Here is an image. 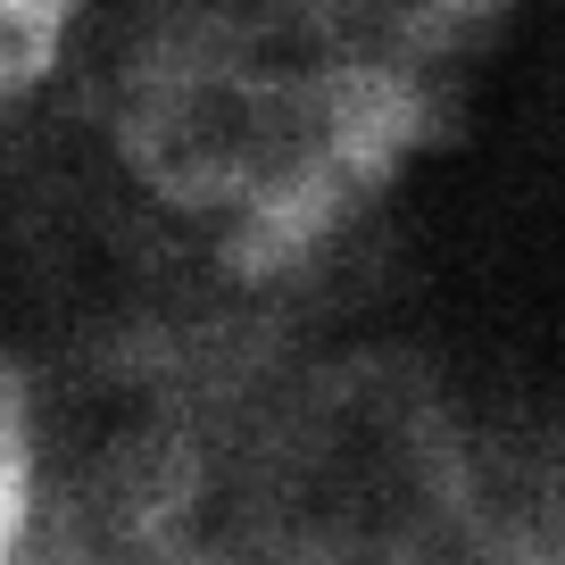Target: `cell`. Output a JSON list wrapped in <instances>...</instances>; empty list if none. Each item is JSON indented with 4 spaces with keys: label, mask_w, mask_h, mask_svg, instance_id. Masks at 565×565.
Instances as JSON below:
<instances>
[{
    "label": "cell",
    "mask_w": 565,
    "mask_h": 565,
    "mask_svg": "<svg viewBox=\"0 0 565 565\" xmlns=\"http://www.w3.org/2000/svg\"><path fill=\"white\" fill-rule=\"evenodd\" d=\"M51 42H58V0H0V100L51 67Z\"/></svg>",
    "instance_id": "1"
}]
</instances>
